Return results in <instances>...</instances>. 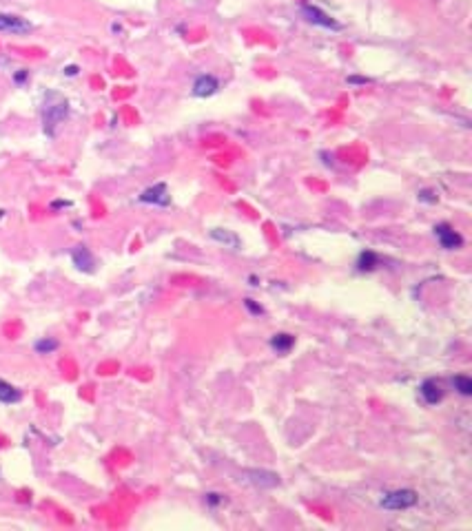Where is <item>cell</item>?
Listing matches in <instances>:
<instances>
[{"mask_svg": "<svg viewBox=\"0 0 472 531\" xmlns=\"http://www.w3.org/2000/svg\"><path fill=\"white\" fill-rule=\"evenodd\" d=\"M419 501V494L415 490H395V492H386L380 501L382 509H388V512H404V509L415 507Z\"/></svg>", "mask_w": 472, "mask_h": 531, "instance_id": "obj_1", "label": "cell"}, {"mask_svg": "<svg viewBox=\"0 0 472 531\" xmlns=\"http://www.w3.org/2000/svg\"><path fill=\"white\" fill-rule=\"evenodd\" d=\"M435 235H437L439 243H442V248H446V250H457V248L464 246V237H461L459 232L448 224L435 226Z\"/></svg>", "mask_w": 472, "mask_h": 531, "instance_id": "obj_2", "label": "cell"}, {"mask_svg": "<svg viewBox=\"0 0 472 531\" xmlns=\"http://www.w3.org/2000/svg\"><path fill=\"white\" fill-rule=\"evenodd\" d=\"M0 31H5V34H27V31H31V23L12 14H0Z\"/></svg>", "mask_w": 472, "mask_h": 531, "instance_id": "obj_3", "label": "cell"}, {"mask_svg": "<svg viewBox=\"0 0 472 531\" xmlns=\"http://www.w3.org/2000/svg\"><path fill=\"white\" fill-rule=\"evenodd\" d=\"M419 394L424 397L428 405H437V403H442V399H444V388L437 379H426L422 388H419Z\"/></svg>", "mask_w": 472, "mask_h": 531, "instance_id": "obj_4", "label": "cell"}, {"mask_svg": "<svg viewBox=\"0 0 472 531\" xmlns=\"http://www.w3.org/2000/svg\"><path fill=\"white\" fill-rule=\"evenodd\" d=\"M140 201H144V204H155V206H169L171 197H169V193H166L164 184H155V186L144 190V193L140 195Z\"/></svg>", "mask_w": 472, "mask_h": 531, "instance_id": "obj_5", "label": "cell"}, {"mask_svg": "<svg viewBox=\"0 0 472 531\" xmlns=\"http://www.w3.org/2000/svg\"><path fill=\"white\" fill-rule=\"evenodd\" d=\"M244 476H246L248 483H253V485H257V487H275V485H279V476L273 474V472L248 470V472H244Z\"/></svg>", "mask_w": 472, "mask_h": 531, "instance_id": "obj_6", "label": "cell"}, {"mask_svg": "<svg viewBox=\"0 0 472 531\" xmlns=\"http://www.w3.org/2000/svg\"><path fill=\"white\" fill-rule=\"evenodd\" d=\"M71 259H73V263H76V268L82 270V272H91L93 266H96V261H93V254L89 252L87 246H76V248H73Z\"/></svg>", "mask_w": 472, "mask_h": 531, "instance_id": "obj_7", "label": "cell"}, {"mask_svg": "<svg viewBox=\"0 0 472 531\" xmlns=\"http://www.w3.org/2000/svg\"><path fill=\"white\" fill-rule=\"evenodd\" d=\"M217 89H219V82L213 76H200L193 82V93L197 98H208V95H213Z\"/></svg>", "mask_w": 472, "mask_h": 531, "instance_id": "obj_8", "label": "cell"}, {"mask_svg": "<svg viewBox=\"0 0 472 531\" xmlns=\"http://www.w3.org/2000/svg\"><path fill=\"white\" fill-rule=\"evenodd\" d=\"M268 345H271L273 350H275L277 354H286V352H291V348L295 345V337L288 334V332L273 334V337H271V341H268Z\"/></svg>", "mask_w": 472, "mask_h": 531, "instance_id": "obj_9", "label": "cell"}, {"mask_svg": "<svg viewBox=\"0 0 472 531\" xmlns=\"http://www.w3.org/2000/svg\"><path fill=\"white\" fill-rule=\"evenodd\" d=\"M20 399H23L20 390L0 379V403H5V405H14V403H18Z\"/></svg>", "mask_w": 472, "mask_h": 531, "instance_id": "obj_10", "label": "cell"}, {"mask_svg": "<svg viewBox=\"0 0 472 531\" xmlns=\"http://www.w3.org/2000/svg\"><path fill=\"white\" fill-rule=\"evenodd\" d=\"M304 12H306V16H308L311 23H317V25H322V27H331V29H340V25L335 23L333 18H328L326 14H322L319 9H315V7H304Z\"/></svg>", "mask_w": 472, "mask_h": 531, "instance_id": "obj_11", "label": "cell"}, {"mask_svg": "<svg viewBox=\"0 0 472 531\" xmlns=\"http://www.w3.org/2000/svg\"><path fill=\"white\" fill-rule=\"evenodd\" d=\"M453 388H455L457 394H461V397H472V379L466 377V374L453 377Z\"/></svg>", "mask_w": 472, "mask_h": 531, "instance_id": "obj_12", "label": "cell"}, {"mask_svg": "<svg viewBox=\"0 0 472 531\" xmlns=\"http://www.w3.org/2000/svg\"><path fill=\"white\" fill-rule=\"evenodd\" d=\"M377 263H380V259H377V254H375V252H371V250H366V252H362V254H360V259H357V268H360L362 272H366V270H373Z\"/></svg>", "mask_w": 472, "mask_h": 531, "instance_id": "obj_13", "label": "cell"}, {"mask_svg": "<svg viewBox=\"0 0 472 531\" xmlns=\"http://www.w3.org/2000/svg\"><path fill=\"white\" fill-rule=\"evenodd\" d=\"M34 350L38 354H51L54 350H58V341L51 337H45V339H38V341L34 343Z\"/></svg>", "mask_w": 472, "mask_h": 531, "instance_id": "obj_14", "label": "cell"}, {"mask_svg": "<svg viewBox=\"0 0 472 531\" xmlns=\"http://www.w3.org/2000/svg\"><path fill=\"white\" fill-rule=\"evenodd\" d=\"M213 235V239L215 241H219V243H226V246H230V248H239V239L235 237V235H230V232H222V230H213L211 232Z\"/></svg>", "mask_w": 472, "mask_h": 531, "instance_id": "obj_15", "label": "cell"}, {"mask_svg": "<svg viewBox=\"0 0 472 531\" xmlns=\"http://www.w3.org/2000/svg\"><path fill=\"white\" fill-rule=\"evenodd\" d=\"M244 305H246L248 310L253 312V314H262V308H259V305H255V303H253V299H246V301H244Z\"/></svg>", "mask_w": 472, "mask_h": 531, "instance_id": "obj_16", "label": "cell"}, {"mask_svg": "<svg viewBox=\"0 0 472 531\" xmlns=\"http://www.w3.org/2000/svg\"><path fill=\"white\" fill-rule=\"evenodd\" d=\"M206 501H208V505H217V503H222V498H219V494H206Z\"/></svg>", "mask_w": 472, "mask_h": 531, "instance_id": "obj_17", "label": "cell"}]
</instances>
